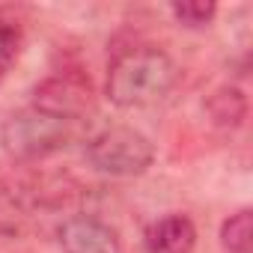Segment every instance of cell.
Here are the masks:
<instances>
[{"label":"cell","instance_id":"7a4b0ae2","mask_svg":"<svg viewBox=\"0 0 253 253\" xmlns=\"http://www.w3.org/2000/svg\"><path fill=\"white\" fill-rule=\"evenodd\" d=\"M75 134H78V122L60 119L33 104L15 110L0 125V143H3L6 155H12L15 161H39L45 155H54L66 149L75 140Z\"/></svg>","mask_w":253,"mask_h":253},{"label":"cell","instance_id":"9c48e42d","mask_svg":"<svg viewBox=\"0 0 253 253\" xmlns=\"http://www.w3.org/2000/svg\"><path fill=\"white\" fill-rule=\"evenodd\" d=\"M21 45H24L21 24H18L6 9H0V81H3V78L12 72V66L18 63Z\"/></svg>","mask_w":253,"mask_h":253},{"label":"cell","instance_id":"3957f363","mask_svg":"<svg viewBox=\"0 0 253 253\" xmlns=\"http://www.w3.org/2000/svg\"><path fill=\"white\" fill-rule=\"evenodd\" d=\"M89 164L104 176H140L155 161L152 140L131 125H107L86 140Z\"/></svg>","mask_w":253,"mask_h":253},{"label":"cell","instance_id":"30bf717a","mask_svg":"<svg viewBox=\"0 0 253 253\" xmlns=\"http://www.w3.org/2000/svg\"><path fill=\"white\" fill-rule=\"evenodd\" d=\"M170 12H173V18L182 27L200 30V27H209L211 24V18L217 15V6L214 3H206V0H185V3H173Z\"/></svg>","mask_w":253,"mask_h":253},{"label":"cell","instance_id":"6da1fadb","mask_svg":"<svg viewBox=\"0 0 253 253\" xmlns=\"http://www.w3.org/2000/svg\"><path fill=\"white\" fill-rule=\"evenodd\" d=\"M176 84L179 66L167 51L155 45H131L110 60L104 92L116 107L137 110L164 101L176 89Z\"/></svg>","mask_w":253,"mask_h":253},{"label":"cell","instance_id":"ba28073f","mask_svg":"<svg viewBox=\"0 0 253 253\" xmlns=\"http://www.w3.org/2000/svg\"><path fill=\"white\" fill-rule=\"evenodd\" d=\"M220 244L226 253H253V211L238 209L220 226Z\"/></svg>","mask_w":253,"mask_h":253},{"label":"cell","instance_id":"5b68a950","mask_svg":"<svg viewBox=\"0 0 253 253\" xmlns=\"http://www.w3.org/2000/svg\"><path fill=\"white\" fill-rule=\"evenodd\" d=\"M63 253H122V241L110 223L92 214H75L60 226Z\"/></svg>","mask_w":253,"mask_h":253},{"label":"cell","instance_id":"277c9868","mask_svg":"<svg viewBox=\"0 0 253 253\" xmlns=\"http://www.w3.org/2000/svg\"><path fill=\"white\" fill-rule=\"evenodd\" d=\"M33 107L81 125L95 110V95H92V86L86 78L72 75V72H60V75H51L42 84H36Z\"/></svg>","mask_w":253,"mask_h":253},{"label":"cell","instance_id":"52a82bcc","mask_svg":"<svg viewBox=\"0 0 253 253\" xmlns=\"http://www.w3.org/2000/svg\"><path fill=\"white\" fill-rule=\"evenodd\" d=\"M206 110L211 116V125L220 131H238L244 119H247V95L241 86L235 84H223L217 86L209 101H206Z\"/></svg>","mask_w":253,"mask_h":253},{"label":"cell","instance_id":"8992f818","mask_svg":"<svg viewBox=\"0 0 253 253\" xmlns=\"http://www.w3.org/2000/svg\"><path fill=\"white\" fill-rule=\"evenodd\" d=\"M149 253H191L197 244V226L188 214H164L146 229Z\"/></svg>","mask_w":253,"mask_h":253}]
</instances>
